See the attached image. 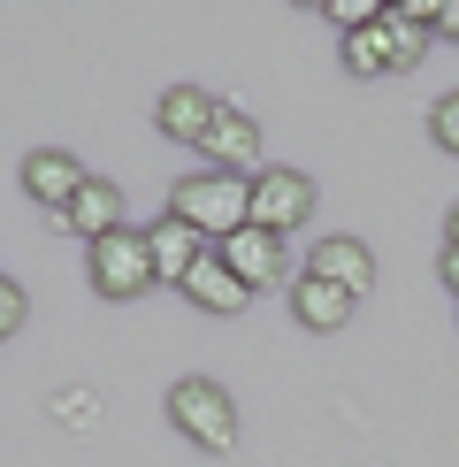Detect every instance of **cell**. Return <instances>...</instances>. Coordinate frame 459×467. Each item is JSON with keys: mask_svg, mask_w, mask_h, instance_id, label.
Masks as SVG:
<instances>
[{"mask_svg": "<svg viewBox=\"0 0 459 467\" xmlns=\"http://www.w3.org/2000/svg\"><path fill=\"white\" fill-rule=\"evenodd\" d=\"M306 276H321V284H337V291H368L375 284V261H368V245L360 238H314V253H306Z\"/></svg>", "mask_w": 459, "mask_h": 467, "instance_id": "9c48e42d", "label": "cell"}, {"mask_svg": "<svg viewBox=\"0 0 459 467\" xmlns=\"http://www.w3.org/2000/svg\"><path fill=\"white\" fill-rule=\"evenodd\" d=\"M429 130H436V146H444V153H459V92H444V100H436Z\"/></svg>", "mask_w": 459, "mask_h": 467, "instance_id": "e0dca14e", "label": "cell"}, {"mask_svg": "<svg viewBox=\"0 0 459 467\" xmlns=\"http://www.w3.org/2000/svg\"><path fill=\"white\" fill-rule=\"evenodd\" d=\"M444 284L459 291V245H444Z\"/></svg>", "mask_w": 459, "mask_h": 467, "instance_id": "ffe728a7", "label": "cell"}, {"mask_svg": "<svg viewBox=\"0 0 459 467\" xmlns=\"http://www.w3.org/2000/svg\"><path fill=\"white\" fill-rule=\"evenodd\" d=\"M222 108H230V100H215V92H199V85H177V92H161L153 123H161L177 146H207V130L222 123Z\"/></svg>", "mask_w": 459, "mask_h": 467, "instance_id": "8992f818", "label": "cell"}, {"mask_svg": "<svg viewBox=\"0 0 459 467\" xmlns=\"http://www.w3.org/2000/svg\"><path fill=\"white\" fill-rule=\"evenodd\" d=\"M24 315H31V306H24V284H8V276H0V345H8L15 329H24Z\"/></svg>", "mask_w": 459, "mask_h": 467, "instance_id": "2e32d148", "label": "cell"}, {"mask_svg": "<svg viewBox=\"0 0 459 467\" xmlns=\"http://www.w3.org/2000/svg\"><path fill=\"white\" fill-rule=\"evenodd\" d=\"M436 38H452V47H459V0H436Z\"/></svg>", "mask_w": 459, "mask_h": 467, "instance_id": "d6986e66", "label": "cell"}, {"mask_svg": "<svg viewBox=\"0 0 459 467\" xmlns=\"http://www.w3.org/2000/svg\"><path fill=\"white\" fill-rule=\"evenodd\" d=\"M452 245H459V207H452Z\"/></svg>", "mask_w": 459, "mask_h": 467, "instance_id": "44dd1931", "label": "cell"}, {"mask_svg": "<svg viewBox=\"0 0 459 467\" xmlns=\"http://www.w3.org/2000/svg\"><path fill=\"white\" fill-rule=\"evenodd\" d=\"M168 421H177L199 452H230V444H238V406H230V391L215 376H184L177 391H168Z\"/></svg>", "mask_w": 459, "mask_h": 467, "instance_id": "7a4b0ae2", "label": "cell"}, {"mask_svg": "<svg viewBox=\"0 0 459 467\" xmlns=\"http://www.w3.org/2000/svg\"><path fill=\"white\" fill-rule=\"evenodd\" d=\"M168 215L191 223L207 245L238 238L245 223H253V177H230V169H191V177L168 192Z\"/></svg>", "mask_w": 459, "mask_h": 467, "instance_id": "6da1fadb", "label": "cell"}, {"mask_svg": "<svg viewBox=\"0 0 459 467\" xmlns=\"http://www.w3.org/2000/svg\"><path fill=\"white\" fill-rule=\"evenodd\" d=\"M199 153H207L215 169H230V177H245V161H260V123H253L245 108H222V123L207 130Z\"/></svg>", "mask_w": 459, "mask_h": 467, "instance_id": "7c38bea8", "label": "cell"}, {"mask_svg": "<svg viewBox=\"0 0 459 467\" xmlns=\"http://www.w3.org/2000/svg\"><path fill=\"white\" fill-rule=\"evenodd\" d=\"M85 268H92V291L100 299H138V291H153L161 276H153V245H146V230H115V238L100 245H85Z\"/></svg>", "mask_w": 459, "mask_h": 467, "instance_id": "3957f363", "label": "cell"}, {"mask_svg": "<svg viewBox=\"0 0 459 467\" xmlns=\"http://www.w3.org/2000/svg\"><path fill=\"white\" fill-rule=\"evenodd\" d=\"M146 245H153V276H161V284H177V291H184V276H191V268H199L207 253H215V245L199 238V230H191V223H177V215H168V223H153V230H146Z\"/></svg>", "mask_w": 459, "mask_h": 467, "instance_id": "ba28073f", "label": "cell"}, {"mask_svg": "<svg viewBox=\"0 0 459 467\" xmlns=\"http://www.w3.org/2000/svg\"><path fill=\"white\" fill-rule=\"evenodd\" d=\"M62 230H76V238H85V245L115 238V230H123V192H115L107 177H92V184H85V192H76V200H69Z\"/></svg>", "mask_w": 459, "mask_h": 467, "instance_id": "8fae6325", "label": "cell"}, {"mask_svg": "<svg viewBox=\"0 0 459 467\" xmlns=\"http://www.w3.org/2000/svg\"><path fill=\"white\" fill-rule=\"evenodd\" d=\"M291 315H299V329H344L352 322V291H337L321 276H299L291 284Z\"/></svg>", "mask_w": 459, "mask_h": 467, "instance_id": "5bb4252c", "label": "cell"}, {"mask_svg": "<svg viewBox=\"0 0 459 467\" xmlns=\"http://www.w3.org/2000/svg\"><path fill=\"white\" fill-rule=\"evenodd\" d=\"M344 69L352 77H391V38H382V24L360 31V38H344Z\"/></svg>", "mask_w": 459, "mask_h": 467, "instance_id": "9a60e30c", "label": "cell"}, {"mask_svg": "<svg viewBox=\"0 0 459 467\" xmlns=\"http://www.w3.org/2000/svg\"><path fill=\"white\" fill-rule=\"evenodd\" d=\"M184 299L199 306V315H245V306H253V291L230 276V261H222V253H207V261L184 276Z\"/></svg>", "mask_w": 459, "mask_h": 467, "instance_id": "30bf717a", "label": "cell"}, {"mask_svg": "<svg viewBox=\"0 0 459 467\" xmlns=\"http://www.w3.org/2000/svg\"><path fill=\"white\" fill-rule=\"evenodd\" d=\"M306 215H314V184H306L299 169H253V223L260 230L291 238Z\"/></svg>", "mask_w": 459, "mask_h": 467, "instance_id": "277c9868", "label": "cell"}, {"mask_svg": "<svg viewBox=\"0 0 459 467\" xmlns=\"http://www.w3.org/2000/svg\"><path fill=\"white\" fill-rule=\"evenodd\" d=\"M85 184H92V169L76 161V153H62V146H38L31 161H24V192H31L38 207H46L54 223L69 215V200H76V192H85Z\"/></svg>", "mask_w": 459, "mask_h": 467, "instance_id": "5b68a950", "label": "cell"}, {"mask_svg": "<svg viewBox=\"0 0 459 467\" xmlns=\"http://www.w3.org/2000/svg\"><path fill=\"white\" fill-rule=\"evenodd\" d=\"M54 406H62V421H69V430H92V421H100V399H92V391H62Z\"/></svg>", "mask_w": 459, "mask_h": 467, "instance_id": "ac0fdd59", "label": "cell"}, {"mask_svg": "<svg viewBox=\"0 0 459 467\" xmlns=\"http://www.w3.org/2000/svg\"><path fill=\"white\" fill-rule=\"evenodd\" d=\"M429 31H436V8H421V0H398V8H382V38H391V69H413L421 54H429Z\"/></svg>", "mask_w": 459, "mask_h": 467, "instance_id": "4fadbf2b", "label": "cell"}, {"mask_svg": "<svg viewBox=\"0 0 459 467\" xmlns=\"http://www.w3.org/2000/svg\"><path fill=\"white\" fill-rule=\"evenodd\" d=\"M215 253L230 261V276H238L245 291H260V284L283 276V238H276V230H260V223H245L238 238H222Z\"/></svg>", "mask_w": 459, "mask_h": 467, "instance_id": "52a82bcc", "label": "cell"}]
</instances>
